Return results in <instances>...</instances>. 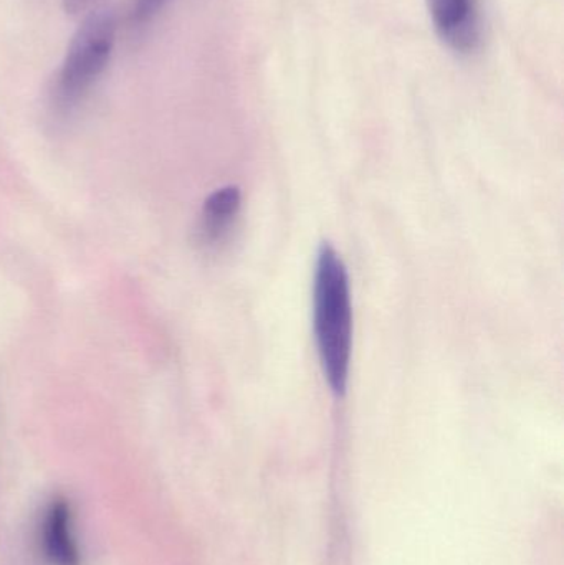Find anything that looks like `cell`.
<instances>
[{
    "mask_svg": "<svg viewBox=\"0 0 564 565\" xmlns=\"http://www.w3.org/2000/svg\"><path fill=\"white\" fill-rule=\"evenodd\" d=\"M72 508L58 498L52 501L43 518L42 543L52 565H79V551L73 536Z\"/></svg>",
    "mask_w": 564,
    "mask_h": 565,
    "instance_id": "4",
    "label": "cell"
},
{
    "mask_svg": "<svg viewBox=\"0 0 564 565\" xmlns=\"http://www.w3.org/2000/svg\"><path fill=\"white\" fill-rule=\"evenodd\" d=\"M315 335L324 377L331 391L343 395L350 374L351 319L350 280L343 260L331 245H321L315 271Z\"/></svg>",
    "mask_w": 564,
    "mask_h": 565,
    "instance_id": "1",
    "label": "cell"
},
{
    "mask_svg": "<svg viewBox=\"0 0 564 565\" xmlns=\"http://www.w3.org/2000/svg\"><path fill=\"white\" fill-rule=\"evenodd\" d=\"M241 191L235 185L217 189L205 199L199 228L202 244L214 247L227 237L241 211Z\"/></svg>",
    "mask_w": 564,
    "mask_h": 565,
    "instance_id": "5",
    "label": "cell"
},
{
    "mask_svg": "<svg viewBox=\"0 0 564 565\" xmlns=\"http://www.w3.org/2000/svg\"><path fill=\"white\" fill-rule=\"evenodd\" d=\"M434 29L454 52L470 53L480 43L477 0H426Z\"/></svg>",
    "mask_w": 564,
    "mask_h": 565,
    "instance_id": "3",
    "label": "cell"
},
{
    "mask_svg": "<svg viewBox=\"0 0 564 565\" xmlns=\"http://www.w3.org/2000/svg\"><path fill=\"white\" fill-rule=\"evenodd\" d=\"M63 9H65L66 13H78L85 9L86 6L93 2V0H62Z\"/></svg>",
    "mask_w": 564,
    "mask_h": 565,
    "instance_id": "7",
    "label": "cell"
},
{
    "mask_svg": "<svg viewBox=\"0 0 564 565\" xmlns=\"http://www.w3.org/2000/svg\"><path fill=\"white\" fill-rule=\"evenodd\" d=\"M171 0H132L129 7L128 22L131 29L149 25Z\"/></svg>",
    "mask_w": 564,
    "mask_h": 565,
    "instance_id": "6",
    "label": "cell"
},
{
    "mask_svg": "<svg viewBox=\"0 0 564 565\" xmlns=\"http://www.w3.org/2000/svg\"><path fill=\"white\" fill-rule=\"evenodd\" d=\"M116 32L118 17L111 7H99L83 19L53 83L52 102L56 111L72 113L88 96L108 66Z\"/></svg>",
    "mask_w": 564,
    "mask_h": 565,
    "instance_id": "2",
    "label": "cell"
}]
</instances>
